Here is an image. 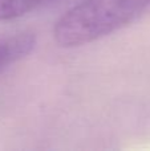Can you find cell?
I'll return each instance as SVG.
<instances>
[{
  "label": "cell",
  "mask_w": 150,
  "mask_h": 151,
  "mask_svg": "<svg viewBox=\"0 0 150 151\" xmlns=\"http://www.w3.org/2000/svg\"><path fill=\"white\" fill-rule=\"evenodd\" d=\"M35 47L32 33H19L0 39V70L25 57Z\"/></svg>",
  "instance_id": "2"
},
{
  "label": "cell",
  "mask_w": 150,
  "mask_h": 151,
  "mask_svg": "<svg viewBox=\"0 0 150 151\" xmlns=\"http://www.w3.org/2000/svg\"><path fill=\"white\" fill-rule=\"evenodd\" d=\"M149 7L150 0H84L61 16L53 36L60 47H80L130 24Z\"/></svg>",
  "instance_id": "1"
},
{
  "label": "cell",
  "mask_w": 150,
  "mask_h": 151,
  "mask_svg": "<svg viewBox=\"0 0 150 151\" xmlns=\"http://www.w3.org/2000/svg\"><path fill=\"white\" fill-rule=\"evenodd\" d=\"M50 0H0V21L13 20Z\"/></svg>",
  "instance_id": "3"
}]
</instances>
